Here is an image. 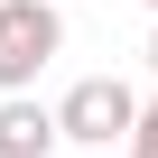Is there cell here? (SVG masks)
<instances>
[{
  "mask_svg": "<svg viewBox=\"0 0 158 158\" xmlns=\"http://www.w3.org/2000/svg\"><path fill=\"white\" fill-rule=\"evenodd\" d=\"M65 56V10L56 0H0V93H28Z\"/></svg>",
  "mask_w": 158,
  "mask_h": 158,
  "instance_id": "6da1fadb",
  "label": "cell"
},
{
  "mask_svg": "<svg viewBox=\"0 0 158 158\" xmlns=\"http://www.w3.org/2000/svg\"><path fill=\"white\" fill-rule=\"evenodd\" d=\"M130 112H139V93L121 74H84V84H65V102H56V139L112 149V139H130Z\"/></svg>",
  "mask_w": 158,
  "mask_h": 158,
  "instance_id": "7a4b0ae2",
  "label": "cell"
},
{
  "mask_svg": "<svg viewBox=\"0 0 158 158\" xmlns=\"http://www.w3.org/2000/svg\"><path fill=\"white\" fill-rule=\"evenodd\" d=\"M56 112L37 93H0V158H56Z\"/></svg>",
  "mask_w": 158,
  "mask_h": 158,
  "instance_id": "3957f363",
  "label": "cell"
},
{
  "mask_svg": "<svg viewBox=\"0 0 158 158\" xmlns=\"http://www.w3.org/2000/svg\"><path fill=\"white\" fill-rule=\"evenodd\" d=\"M130 158H158V102L130 112Z\"/></svg>",
  "mask_w": 158,
  "mask_h": 158,
  "instance_id": "277c9868",
  "label": "cell"
},
{
  "mask_svg": "<svg viewBox=\"0 0 158 158\" xmlns=\"http://www.w3.org/2000/svg\"><path fill=\"white\" fill-rule=\"evenodd\" d=\"M149 74H158V28H149Z\"/></svg>",
  "mask_w": 158,
  "mask_h": 158,
  "instance_id": "5b68a950",
  "label": "cell"
},
{
  "mask_svg": "<svg viewBox=\"0 0 158 158\" xmlns=\"http://www.w3.org/2000/svg\"><path fill=\"white\" fill-rule=\"evenodd\" d=\"M149 10H158V0H149Z\"/></svg>",
  "mask_w": 158,
  "mask_h": 158,
  "instance_id": "8992f818",
  "label": "cell"
}]
</instances>
